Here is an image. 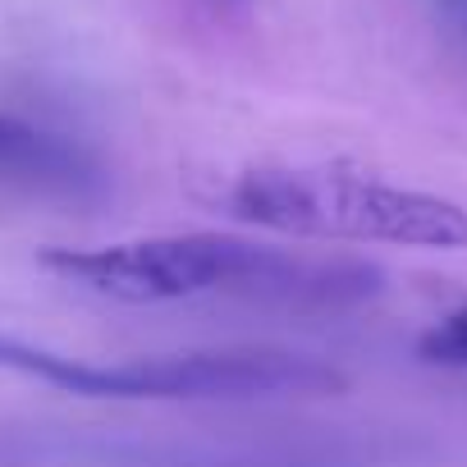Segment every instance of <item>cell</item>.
<instances>
[{"instance_id": "obj_1", "label": "cell", "mask_w": 467, "mask_h": 467, "mask_svg": "<svg viewBox=\"0 0 467 467\" xmlns=\"http://www.w3.org/2000/svg\"><path fill=\"white\" fill-rule=\"evenodd\" d=\"M239 220L289 234V239L330 244H399V248H467V206L399 188L358 170H248L229 192Z\"/></svg>"}, {"instance_id": "obj_2", "label": "cell", "mask_w": 467, "mask_h": 467, "mask_svg": "<svg viewBox=\"0 0 467 467\" xmlns=\"http://www.w3.org/2000/svg\"><path fill=\"white\" fill-rule=\"evenodd\" d=\"M0 371H19L69 389L78 399H285V394H339L348 376L321 358L298 353H161L133 362H78L15 335H0Z\"/></svg>"}, {"instance_id": "obj_3", "label": "cell", "mask_w": 467, "mask_h": 467, "mask_svg": "<svg viewBox=\"0 0 467 467\" xmlns=\"http://www.w3.org/2000/svg\"><path fill=\"white\" fill-rule=\"evenodd\" d=\"M262 253V244L224 234H165L110 248H47L42 271L115 303H174L197 294H239Z\"/></svg>"}, {"instance_id": "obj_4", "label": "cell", "mask_w": 467, "mask_h": 467, "mask_svg": "<svg viewBox=\"0 0 467 467\" xmlns=\"http://www.w3.org/2000/svg\"><path fill=\"white\" fill-rule=\"evenodd\" d=\"M385 289V271L358 257H303L266 248L239 298L280 312H348Z\"/></svg>"}, {"instance_id": "obj_5", "label": "cell", "mask_w": 467, "mask_h": 467, "mask_svg": "<svg viewBox=\"0 0 467 467\" xmlns=\"http://www.w3.org/2000/svg\"><path fill=\"white\" fill-rule=\"evenodd\" d=\"M417 353L431 367H458V371H467V303L458 312H449L440 326H431L417 339Z\"/></svg>"}, {"instance_id": "obj_6", "label": "cell", "mask_w": 467, "mask_h": 467, "mask_svg": "<svg viewBox=\"0 0 467 467\" xmlns=\"http://www.w3.org/2000/svg\"><path fill=\"white\" fill-rule=\"evenodd\" d=\"M24 133H28V124H19V119H10V115H0V161H5V156L19 147Z\"/></svg>"}]
</instances>
